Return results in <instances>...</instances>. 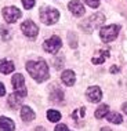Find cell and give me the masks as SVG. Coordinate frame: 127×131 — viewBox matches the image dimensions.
Here are the masks:
<instances>
[{"label": "cell", "mask_w": 127, "mask_h": 131, "mask_svg": "<svg viewBox=\"0 0 127 131\" xmlns=\"http://www.w3.org/2000/svg\"><path fill=\"white\" fill-rule=\"evenodd\" d=\"M21 30H22V33L29 39H35L39 33V28L36 26V24H35L33 21H29V19L25 21V22H22Z\"/></svg>", "instance_id": "7"}, {"label": "cell", "mask_w": 127, "mask_h": 131, "mask_svg": "<svg viewBox=\"0 0 127 131\" xmlns=\"http://www.w3.org/2000/svg\"><path fill=\"white\" fill-rule=\"evenodd\" d=\"M22 4L26 10H30L35 6V0H22Z\"/></svg>", "instance_id": "24"}, {"label": "cell", "mask_w": 127, "mask_h": 131, "mask_svg": "<svg viewBox=\"0 0 127 131\" xmlns=\"http://www.w3.org/2000/svg\"><path fill=\"white\" fill-rule=\"evenodd\" d=\"M22 98H24L22 95H19V94H17V93H13L8 97V105H10V108L17 109L21 105V102H22Z\"/></svg>", "instance_id": "15"}, {"label": "cell", "mask_w": 127, "mask_h": 131, "mask_svg": "<svg viewBox=\"0 0 127 131\" xmlns=\"http://www.w3.org/2000/svg\"><path fill=\"white\" fill-rule=\"evenodd\" d=\"M101 131H111V130H109L108 127H104V128H101Z\"/></svg>", "instance_id": "29"}, {"label": "cell", "mask_w": 127, "mask_h": 131, "mask_svg": "<svg viewBox=\"0 0 127 131\" xmlns=\"http://www.w3.org/2000/svg\"><path fill=\"white\" fill-rule=\"evenodd\" d=\"M120 30V26L119 25H108V26H102L100 30V36L101 40L104 43H109V41L115 40L118 37V33Z\"/></svg>", "instance_id": "4"}, {"label": "cell", "mask_w": 127, "mask_h": 131, "mask_svg": "<svg viewBox=\"0 0 127 131\" xmlns=\"http://www.w3.org/2000/svg\"><path fill=\"white\" fill-rule=\"evenodd\" d=\"M122 109H123V112H124L126 115H127V104H124V105H123V106H122Z\"/></svg>", "instance_id": "28"}, {"label": "cell", "mask_w": 127, "mask_h": 131, "mask_svg": "<svg viewBox=\"0 0 127 131\" xmlns=\"http://www.w3.org/2000/svg\"><path fill=\"white\" fill-rule=\"evenodd\" d=\"M61 46H62L61 39L58 36H51L50 39H47L43 43V48H44V51L50 52V54H55V52L59 51Z\"/></svg>", "instance_id": "5"}, {"label": "cell", "mask_w": 127, "mask_h": 131, "mask_svg": "<svg viewBox=\"0 0 127 131\" xmlns=\"http://www.w3.org/2000/svg\"><path fill=\"white\" fill-rule=\"evenodd\" d=\"M68 40H69V43L72 41V48H76V46H77V39H76V35L75 33H69L68 35Z\"/></svg>", "instance_id": "23"}, {"label": "cell", "mask_w": 127, "mask_h": 131, "mask_svg": "<svg viewBox=\"0 0 127 131\" xmlns=\"http://www.w3.org/2000/svg\"><path fill=\"white\" fill-rule=\"evenodd\" d=\"M40 21L46 25H52L55 24L57 21L59 19V11L54 7H50V6H43L40 8Z\"/></svg>", "instance_id": "3"}, {"label": "cell", "mask_w": 127, "mask_h": 131, "mask_svg": "<svg viewBox=\"0 0 127 131\" xmlns=\"http://www.w3.org/2000/svg\"><path fill=\"white\" fill-rule=\"evenodd\" d=\"M107 119H108L111 123H115V124H120V123L123 122L122 115H119V113H115V112L108 113V115H107Z\"/></svg>", "instance_id": "17"}, {"label": "cell", "mask_w": 127, "mask_h": 131, "mask_svg": "<svg viewBox=\"0 0 127 131\" xmlns=\"http://www.w3.org/2000/svg\"><path fill=\"white\" fill-rule=\"evenodd\" d=\"M108 105H101L100 108L95 111V117L97 119H102L104 116H107L108 115Z\"/></svg>", "instance_id": "19"}, {"label": "cell", "mask_w": 127, "mask_h": 131, "mask_svg": "<svg viewBox=\"0 0 127 131\" xmlns=\"http://www.w3.org/2000/svg\"><path fill=\"white\" fill-rule=\"evenodd\" d=\"M104 22H105L104 14H102V13H97V14H93V15L84 18L82 21V24H80V28H82L84 32H87V33H91L95 28L101 26Z\"/></svg>", "instance_id": "2"}, {"label": "cell", "mask_w": 127, "mask_h": 131, "mask_svg": "<svg viewBox=\"0 0 127 131\" xmlns=\"http://www.w3.org/2000/svg\"><path fill=\"white\" fill-rule=\"evenodd\" d=\"M87 6H90L91 8H98L100 7V0H84Z\"/></svg>", "instance_id": "22"}, {"label": "cell", "mask_w": 127, "mask_h": 131, "mask_svg": "<svg viewBox=\"0 0 127 131\" xmlns=\"http://www.w3.org/2000/svg\"><path fill=\"white\" fill-rule=\"evenodd\" d=\"M109 57V48H105V50H100L98 51V54L93 57V63H95V65H100V63H104L105 61L108 59Z\"/></svg>", "instance_id": "13"}, {"label": "cell", "mask_w": 127, "mask_h": 131, "mask_svg": "<svg viewBox=\"0 0 127 131\" xmlns=\"http://www.w3.org/2000/svg\"><path fill=\"white\" fill-rule=\"evenodd\" d=\"M68 8L75 17H82V15H84V13H86L84 6L82 4V2H79V0H70L69 4H68Z\"/></svg>", "instance_id": "9"}, {"label": "cell", "mask_w": 127, "mask_h": 131, "mask_svg": "<svg viewBox=\"0 0 127 131\" xmlns=\"http://www.w3.org/2000/svg\"><path fill=\"white\" fill-rule=\"evenodd\" d=\"M26 69L29 75L33 77L36 81L41 83L46 81L50 76L48 73V65L46 63L44 59H37V61H28L26 62Z\"/></svg>", "instance_id": "1"}, {"label": "cell", "mask_w": 127, "mask_h": 131, "mask_svg": "<svg viewBox=\"0 0 127 131\" xmlns=\"http://www.w3.org/2000/svg\"><path fill=\"white\" fill-rule=\"evenodd\" d=\"M21 117L24 122H32L35 119V112L32 111L29 106H22L21 109Z\"/></svg>", "instance_id": "16"}, {"label": "cell", "mask_w": 127, "mask_h": 131, "mask_svg": "<svg viewBox=\"0 0 127 131\" xmlns=\"http://www.w3.org/2000/svg\"><path fill=\"white\" fill-rule=\"evenodd\" d=\"M51 101L52 102H59V101H62V98H64V93L61 90H55L54 93H51Z\"/></svg>", "instance_id": "20"}, {"label": "cell", "mask_w": 127, "mask_h": 131, "mask_svg": "<svg viewBox=\"0 0 127 131\" xmlns=\"http://www.w3.org/2000/svg\"><path fill=\"white\" fill-rule=\"evenodd\" d=\"M47 119L50 120V122L55 123V122H58V120L61 119V113H59L58 111H54V109H51V111L47 112Z\"/></svg>", "instance_id": "18"}, {"label": "cell", "mask_w": 127, "mask_h": 131, "mask_svg": "<svg viewBox=\"0 0 127 131\" xmlns=\"http://www.w3.org/2000/svg\"><path fill=\"white\" fill-rule=\"evenodd\" d=\"M11 83H13V87H14V90H15V93L22 95V97H25L26 95V88H25V79H24V76L19 75V73L14 75Z\"/></svg>", "instance_id": "8"}, {"label": "cell", "mask_w": 127, "mask_h": 131, "mask_svg": "<svg viewBox=\"0 0 127 131\" xmlns=\"http://www.w3.org/2000/svg\"><path fill=\"white\" fill-rule=\"evenodd\" d=\"M61 79H62V81L66 84V86H73L75 81H76L75 72H73V70H64L62 75H61Z\"/></svg>", "instance_id": "11"}, {"label": "cell", "mask_w": 127, "mask_h": 131, "mask_svg": "<svg viewBox=\"0 0 127 131\" xmlns=\"http://www.w3.org/2000/svg\"><path fill=\"white\" fill-rule=\"evenodd\" d=\"M4 94H6V87L3 86L2 83H0V97H3Z\"/></svg>", "instance_id": "26"}, {"label": "cell", "mask_w": 127, "mask_h": 131, "mask_svg": "<svg viewBox=\"0 0 127 131\" xmlns=\"http://www.w3.org/2000/svg\"><path fill=\"white\" fill-rule=\"evenodd\" d=\"M14 128H15V124L11 119L4 117V116L0 117V131H14Z\"/></svg>", "instance_id": "12"}, {"label": "cell", "mask_w": 127, "mask_h": 131, "mask_svg": "<svg viewBox=\"0 0 127 131\" xmlns=\"http://www.w3.org/2000/svg\"><path fill=\"white\" fill-rule=\"evenodd\" d=\"M3 17H4L6 22L8 24H14L17 22L19 18H21V11L17 7L14 6H10V7H6V8H3Z\"/></svg>", "instance_id": "6"}, {"label": "cell", "mask_w": 127, "mask_h": 131, "mask_svg": "<svg viewBox=\"0 0 127 131\" xmlns=\"http://www.w3.org/2000/svg\"><path fill=\"white\" fill-rule=\"evenodd\" d=\"M0 36L4 39V40H8L10 39V30L3 25H0Z\"/></svg>", "instance_id": "21"}, {"label": "cell", "mask_w": 127, "mask_h": 131, "mask_svg": "<svg viewBox=\"0 0 127 131\" xmlns=\"http://www.w3.org/2000/svg\"><path fill=\"white\" fill-rule=\"evenodd\" d=\"M118 72H119L118 66H111V73H118Z\"/></svg>", "instance_id": "27"}, {"label": "cell", "mask_w": 127, "mask_h": 131, "mask_svg": "<svg viewBox=\"0 0 127 131\" xmlns=\"http://www.w3.org/2000/svg\"><path fill=\"white\" fill-rule=\"evenodd\" d=\"M14 70V63L8 59H2L0 61V73H4V75H8Z\"/></svg>", "instance_id": "14"}, {"label": "cell", "mask_w": 127, "mask_h": 131, "mask_svg": "<svg viewBox=\"0 0 127 131\" xmlns=\"http://www.w3.org/2000/svg\"><path fill=\"white\" fill-rule=\"evenodd\" d=\"M86 97L90 102H100L101 98H102V91H101V88L97 87V86L89 87L86 91Z\"/></svg>", "instance_id": "10"}, {"label": "cell", "mask_w": 127, "mask_h": 131, "mask_svg": "<svg viewBox=\"0 0 127 131\" xmlns=\"http://www.w3.org/2000/svg\"><path fill=\"white\" fill-rule=\"evenodd\" d=\"M54 131H69V130H68V127H66L65 124H59V126L55 127Z\"/></svg>", "instance_id": "25"}]
</instances>
